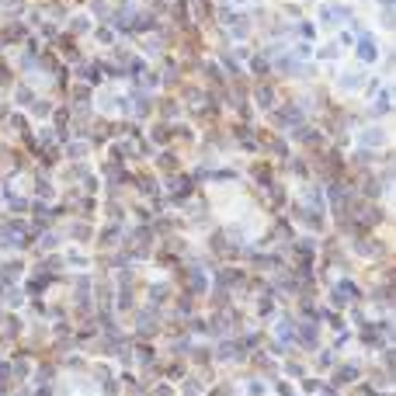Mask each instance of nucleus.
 <instances>
[{"label": "nucleus", "mask_w": 396, "mask_h": 396, "mask_svg": "<svg viewBox=\"0 0 396 396\" xmlns=\"http://www.w3.org/2000/svg\"><path fill=\"white\" fill-rule=\"evenodd\" d=\"M365 365H369V355H345L341 362L334 365V372L327 375V382H330L334 389L348 393L355 382H362V379H365Z\"/></svg>", "instance_id": "obj_1"}, {"label": "nucleus", "mask_w": 396, "mask_h": 396, "mask_svg": "<svg viewBox=\"0 0 396 396\" xmlns=\"http://www.w3.org/2000/svg\"><path fill=\"white\" fill-rule=\"evenodd\" d=\"M327 345V330H323V323H316V320H299L296 323V351L299 355H313L316 348H323Z\"/></svg>", "instance_id": "obj_2"}, {"label": "nucleus", "mask_w": 396, "mask_h": 396, "mask_svg": "<svg viewBox=\"0 0 396 396\" xmlns=\"http://www.w3.org/2000/svg\"><path fill=\"white\" fill-rule=\"evenodd\" d=\"M174 292H178V286H174L171 275L143 281V303L153 306V310H167V306H171V299H174Z\"/></svg>", "instance_id": "obj_3"}, {"label": "nucleus", "mask_w": 396, "mask_h": 396, "mask_svg": "<svg viewBox=\"0 0 396 396\" xmlns=\"http://www.w3.org/2000/svg\"><path fill=\"white\" fill-rule=\"evenodd\" d=\"M32 268V257L28 254H8L0 257V286H21L25 275Z\"/></svg>", "instance_id": "obj_4"}, {"label": "nucleus", "mask_w": 396, "mask_h": 396, "mask_svg": "<svg viewBox=\"0 0 396 396\" xmlns=\"http://www.w3.org/2000/svg\"><path fill=\"white\" fill-rule=\"evenodd\" d=\"M25 334H28V316L25 313H8L4 323H0V337H4L11 348H18L25 341Z\"/></svg>", "instance_id": "obj_5"}, {"label": "nucleus", "mask_w": 396, "mask_h": 396, "mask_svg": "<svg viewBox=\"0 0 396 396\" xmlns=\"http://www.w3.org/2000/svg\"><path fill=\"white\" fill-rule=\"evenodd\" d=\"M337 362H341V355H337L330 345H323V348H316V351L310 355V372L327 379V375L334 372V365H337Z\"/></svg>", "instance_id": "obj_6"}, {"label": "nucleus", "mask_w": 396, "mask_h": 396, "mask_svg": "<svg viewBox=\"0 0 396 396\" xmlns=\"http://www.w3.org/2000/svg\"><path fill=\"white\" fill-rule=\"evenodd\" d=\"M278 375H281V379H289V382H299L303 375H310V358H306V355H299V351H292L289 358H281Z\"/></svg>", "instance_id": "obj_7"}, {"label": "nucleus", "mask_w": 396, "mask_h": 396, "mask_svg": "<svg viewBox=\"0 0 396 396\" xmlns=\"http://www.w3.org/2000/svg\"><path fill=\"white\" fill-rule=\"evenodd\" d=\"M188 365H191L195 372L212 369V365H216V345H212V341H195V348H191V355H188Z\"/></svg>", "instance_id": "obj_8"}, {"label": "nucleus", "mask_w": 396, "mask_h": 396, "mask_svg": "<svg viewBox=\"0 0 396 396\" xmlns=\"http://www.w3.org/2000/svg\"><path fill=\"white\" fill-rule=\"evenodd\" d=\"M205 393H209V382H205V375L195 372V369L178 382V396H205Z\"/></svg>", "instance_id": "obj_9"}, {"label": "nucleus", "mask_w": 396, "mask_h": 396, "mask_svg": "<svg viewBox=\"0 0 396 396\" xmlns=\"http://www.w3.org/2000/svg\"><path fill=\"white\" fill-rule=\"evenodd\" d=\"M0 306H4L8 313H21L28 306V296L21 286H4V292H0Z\"/></svg>", "instance_id": "obj_10"}, {"label": "nucleus", "mask_w": 396, "mask_h": 396, "mask_svg": "<svg viewBox=\"0 0 396 396\" xmlns=\"http://www.w3.org/2000/svg\"><path fill=\"white\" fill-rule=\"evenodd\" d=\"M327 345H330V348H334L337 355L345 358V355H348L351 348H355V330H351V327H345V330H337V334H330V337H327Z\"/></svg>", "instance_id": "obj_11"}, {"label": "nucleus", "mask_w": 396, "mask_h": 396, "mask_svg": "<svg viewBox=\"0 0 396 396\" xmlns=\"http://www.w3.org/2000/svg\"><path fill=\"white\" fill-rule=\"evenodd\" d=\"M320 389H323V375H313V372L296 382V393H299V396H316Z\"/></svg>", "instance_id": "obj_12"}, {"label": "nucleus", "mask_w": 396, "mask_h": 396, "mask_svg": "<svg viewBox=\"0 0 396 396\" xmlns=\"http://www.w3.org/2000/svg\"><path fill=\"white\" fill-rule=\"evenodd\" d=\"M150 396H178V386H174V382H163V379H156V382L150 386Z\"/></svg>", "instance_id": "obj_13"}, {"label": "nucleus", "mask_w": 396, "mask_h": 396, "mask_svg": "<svg viewBox=\"0 0 396 396\" xmlns=\"http://www.w3.org/2000/svg\"><path fill=\"white\" fill-rule=\"evenodd\" d=\"M362 143H365V146H379V143H386V136H382V129H365Z\"/></svg>", "instance_id": "obj_14"}, {"label": "nucleus", "mask_w": 396, "mask_h": 396, "mask_svg": "<svg viewBox=\"0 0 396 396\" xmlns=\"http://www.w3.org/2000/svg\"><path fill=\"white\" fill-rule=\"evenodd\" d=\"M0 396H11V393H4V389H0Z\"/></svg>", "instance_id": "obj_15"}]
</instances>
